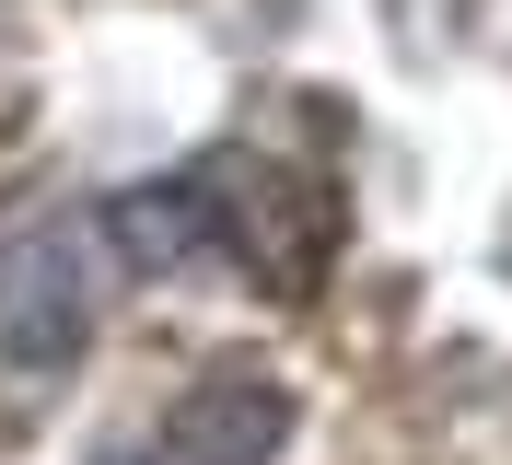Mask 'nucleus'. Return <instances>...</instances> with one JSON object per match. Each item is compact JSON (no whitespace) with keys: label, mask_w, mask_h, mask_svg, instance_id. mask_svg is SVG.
<instances>
[{"label":"nucleus","mask_w":512,"mask_h":465,"mask_svg":"<svg viewBox=\"0 0 512 465\" xmlns=\"http://www.w3.org/2000/svg\"><path fill=\"white\" fill-rule=\"evenodd\" d=\"M0 338H12V361H59V349L82 338L70 233H47V245H24V256H12V291H0Z\"/></svg>","instance_id":"obj_1"},{"label":"nucleus","mask_w":512,"mask_h":465,"mask_svg":"<svg viewBox=\"0 0 512 465\" xmlns=\"http://www.w3.org/2000/svg\"><path fill=\"white\" fill-rule=\"evenodd\" d=\"M268 442H280V396H268V384H245V396H198L187 407V454L198 465H268Z\"/></svg>","instance_id":"obj_2"}]
</instances>
